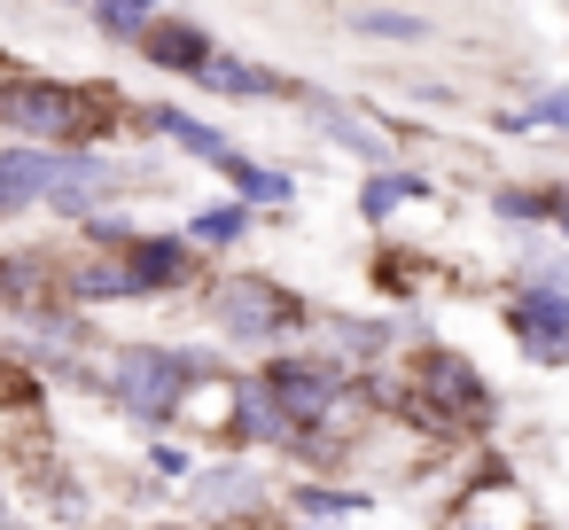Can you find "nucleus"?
<instances>
[{
  "label": "nucleus",
  "instance_id": "1",
  "mask_svg": "<svg viewBox=\"0 0 569 530\" xmlns=\"http://www.w3.org/2000/svg\"><path fill=\"white\" fill-rule=\"evenodd\" d=\"M102 382L110 398L133 413V421H172L188 406L196 382H211V351H164V343H118L102 359Z\"/></svg>",
  "mask_w": 569,
  "mask_h": 530
},
{
  "label": "nucleus",
  "instance_id": "2",
  "mask_svg": "<svg viewBox=\"0 0 569 530\" xmlns=\"http://www.w3.org/2000/svg\"><path fill=\"white\" fill-rule=\"evenodd\" d=\"M118 188L110 164L71 157V149H9L0 157V211L17 203H56V211H102Z\"/></svg>",
  "mask_w": 569,
  "mask_h": 530
},
{
  "label": "nucleus",
  "instance_id": "3",
  "mask_svg": "<svg viewBox=\"0 0 569 530\" xmlns=\"http://www.w3.org/2000/svg\"><path fill=\"white\" fill-rule=\"evenodd\" d=\"M211 320H219V336H234V343H281V336L305 328V304H297L289 289H273L266 273H234V281H219Z\"/></svg>",
  "mask_w": 569,
  "mask_h": 530
},
{
  "label": "nucleus",
  "instance_id": "4",
  "mask_svg": "<svg viewBox=\"0 0 569 530\" xmlns=\"http://www.w3.org/2000/svg\"><path fill=\"white\" fill-rule=\"evenodd\" d=\"M0 126L24 133V141H87V133H102L94 110H87L71 87H40V79L0 87Z\"/></svg>",
  "mask_w": 569,
  "mask_h": 530
},
{
  "label": "nucleus",
  "instance_id": "5",
  "mask_svg": "<svg viewBox=\"0 0 569 530\" xmlns=\"http://www.w3.org/2000/svg\"><path fill=\"white\" fill-rule=\"evenodd\" d=\"M266 382H273V398L289 406L297 437L328 429V421H336V406L351 398V374H343L336 359H273V367H266Z\"/></svg>",
  "mask_w": 569,
  "mask_h": 530
},
{
  "label": "nucleus",
  "instance_id": "6",
  "mask_svg": "<svg viewBox=\"0 0 569 530\" xmlns=\"http://www.w3.org/2000/svg\"><path fill=\"white\" fill-rule=\"evenodd\" d=\"M413 406H421L429 421H445V429H476V421L491 413V390H483V374H476L468 359L429 351V359H421V382H413Z\"/></svg>",
  "mask_w": 569,
  "mask_h": 530
},
{
  "label": "nucleus",
  "instance_id": "7",
  "mask_svg": "<svg viewBox=\"0 0 569 530\" xmlns=\"http://www.w3.org/2000/svg\"><path fill=\"white\" fill-rule=\"evenodd\" d=\"M227 444H297V421L266 374H227Z\"/></svg>",
  "mask_w": 569,
  "mask_h": 530
},
{
  "label": "nucleus",
  "instance_id": "8",
  "mask_svg": "<svg viewBox=\"0 0 569 530\" xmlns=\"http://www.w3.org/2000/svg\"><path fill=\"white\" fill-rule=\"evenodd\" d=\"M507 328H515V343H522V359H538V367H569V297L561 289H522L515 304H507Z\"/></svg>",
  "mask_w": 569,
  "mask_h": 530
},
{
  "label": "nucleus",
  "instance_id": "9",
  "mask_svg": "<svg viewBox=\"0 0 569 530\" xmlns=\"http://www.w3.org/2000/svg\"><path fill=\"white\" fill-rule=\"evenodd\" d=\"M126 258H133V281H141V297H157V289H180V281L196 273V250H188V242H172V234H141V242H126Z\"/></svg>",
  "mask_w": 569,
  "mask_h": 530
},
{
  "label": "nucleus",
  "instance_id": "10",
  "mask_svg": "<svg viewBox=\"0 0 569 530\" xmlns=\"http://www.w3.org/2000/svg\"><path fill=\"white\" fill-rule=\"evenodd\" d=\"M258 491H266V483H258L250 468H234V460H219V468L196 476V507H203V514H242V507H258Z\"/></svg>",
  "mask_w": 569,
  "mask_h": 530
},
{
  "label": "nucleus",
  "instance_id": "11",
  "mask_svg": "<svg viewBox=\"0 0 569 530\" xmlns=\"http://www.w3.org/2000/svg\"><path fill=\"white\" fill-rule=\"evenodd\" d=\"M157 133H164V141H180L188 157H203V164H219V172H227V164L242 157L234 141H219V133H211L203 118H188V110H157Z\"/></svg>",
  "mask_w": 569,
  "mask_h": 530
},
{
  "label": "nucleus",
  "instance_id": "12",
  "mask_svg": "<svg viewBox=\"0 0 569 530\" xmlns=\"http://www.w3.org/2000/svg\"><path fill=\"white\" fill-rule=\"evenodd\" d=\"M149 48H157V63H172V71H203V63H211V48H203L188 24H172V32H149Z\"/></svg>",
  "mask_w": 569,
  "mask_h": 530
},
{
  "label": "nucleus",
  "instance_id": "13",
  "mask_svg": "<svg viewBox=\"0 0 569 530\" xmlns=\"http://www.w3.org/2000/svg\"><path fill=\"white\" fill-rule=\"evenodd\" d=\"M196 79H203V87H219V94H273V79H266V71H250V63H227V56H211Z\"/></svg>",
  "mask_w": 569,
  "mask_h": 530
},
{
  "label": "nucleus",
  "instance_id": "14",
  "mask_svg": "<svg viewBox=\"0 0 569 530\" xmlns=\"http://www.w3.org/2000/svg\"><path fill=\"white\" fill-rule=\"evenodd\" d=\"M421 188H429V180H413V172H382V180L367 188V203H359V211H367V219H390V211H398V203H413Z\"/></svg>",
  "mask_w": 569,
  "mask_h": 530
},
{
  "label": "nucleus",
  "instance_id": "15",
  "mask_svg": "<svg viewBox=\"0 0 569 530\" xmlns=\"http://www.w3.org/2000/svg\"><path fill=\"white\" fill-rule=\"evenodd\" d=\"M367 499L359 491H336V483H297V514H312V522H328V514H359Z\"/></svg>",
  "mask_w": 569,
  "mask_h": 530
},
{
  "label": "nucleus",
  "instance_id": "16",
  "mask_svg": "<svg viewBox=\"0 0 569 530\" xmlns=\"http://www.w3.org/2000/svg\"><path fill=\"white\" fill-rule=\"evenodd\" d=\"M250 234V211L242 203H227V211H203L196 219V242H242Z\"/></svg>",
  "mask_w": 569,
  "mask_h": 530
},
{
  "label": "nucleus",
  "instance_id": "17",
  "mask_svg": "<svg viewBox=\"0 0 569 530\" xmlns=\"http://www.w3.org/2000/svg\"><path fill=\"white\" fill-rule=\"evenodd\" d=\"M149 9H157V0H94V17H102L110 32H141V24H149Z\"/></svg>",
  "mask_w": 569,
  "mask_h": 530
},
{
  "label": "nucleus",
  "instance_id": "18",
  "mask_svg": "<svg viewBox=\"0 0 569 530\" xmlns=\"http://www.w3.org/2000/svg\"><path fill=\"white\" fill-rule=\"evenodd\" d=\"M515 126H561V133H569V94H538V110L515 118Z\"/></svg>",
  "mask_w": 569,
  "mask_h": 530
},
{
  "label": "nucleus",
  "instance_id": "19",
  "mask_svg": "<svg viewBox=\"0 0 569 530\" xmlns=\"http://www.w3.org/2000/svg\"><path fill=\"white\" fill-rule=\"evenodd\" d=\"M149 468H157V476H188V452H180V444H157Z\"/></svg>",
  "mask_w": 569,
  "mask_h": 530
}]
</instances>
